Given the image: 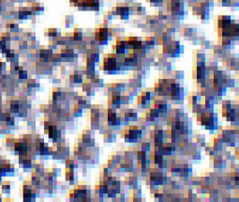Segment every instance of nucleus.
I'll use <instances>...</instances> for the list:
<instances>
[{"instance_id":"obj_6","label":"nucleus","mask_w":239,"mask_h":202,"mask_svg":"<svg viewBox=\"0 0 239 202\" xmlns=\"http://www.w3.org/2000/svg\"><path fill=\"white\" fill-rule=\"evenodd\" d=\"M66 166L67 168H71V169H74L77 167V164L73 161V160H67L66 161Z\"/></svg>"},{"instance_id":"obj_10","label":"nucleus","mask_w":239,"mask_h":202,"mask_svg":"<svg viewBox=\"0 0 239 202\" xmlns=\"http://www.w3.org/2000/svg\"><path fill=\"white\" fill-rule=\"evenodd\" d=\"M19 75H20V78H24L26 79V72L25 71H22V70H20V72H19Z\"/></svg>"},{"instance_id":"obj_5","label":"nucleus","mask_w":239,"mask_h":202,"mask_svg":"<svg viewBox=\"0 0 239 202\" xmlns=\"http://www.w3.org/2000/svg\"><path fill=\"white\" fill-rule=\"evenodd\" d=\"M141 149H142V151H144L145 152H149L151 151V144L149 142L144 141L141 145Z\"/></svg>"},{"instance_id":"obj_7","label":"nucleus","mask_w":239,"mask_h":202,"mask_svg":"<svg viewBox=\"0 0 239 202\" xmlns=\"http://www.w3.org/2000/svg\"><path fill=\"white\" fill-rule=\"evenodd\" d=\"M83 39V33L81 30H75L74 32V40L75 41H82Z\"/></svg>"},{"instance_id":"obj_11","label":"nucleus","mask_w":239,"mask_h":202,"mask_svg":"<svg viewBox=\"0 0 239 202\" xmlns=\"http://www.w3.org/2000/svg\"><path fill=\"white\" fill-rule=\"evenodd\" d=\"M191 34H192V29L191 28L185 29V35H186V36H191Z\"/></svg>"},{"instance_id":"obj_1","label":"nucleus","mask_w":239,"mask_h":202,"mask_svg":"<svg viewBox=\"0 0 239 202\" xmlns=\"http://www.w3.org/2000/svg\"><path fill=\"white\" fill-rule=\"evenodd\" d=\"M109 35H110V32H109V30H108V28L101 27L96 31V34H95L96 41H98L101 44H105L107 43Z\"/></svg>"},{"instance_id":"obj_2","label":"nucleus","mask_w":239,"mask_h":202,"mask_svg":"<svg viewBox=\"0 0 239 202\" xmlns=\"http://www.w3.org/2000/svg\"><path fill=\"white\" fill-rule=\"evenodd\" d=\"M233 24V21L230 16H220L219 18V28H228Z\"/></svg>"},{"instance_id":"obj_9","label":"nucleus","mask_w":239,"mask_h":202,"mask_svg":"<svg viewBox=\"0 0 239 202\" xmlns=\"http://www.w3.org/2000/svg\"><path fill=\"white\" fill-rule=\"evenodd\" d=\"M154 197H155V198H159V200H162L164 198V194L162 192H155Z\"/></svg>"},{"instance_id":"obj_3","label":"nucleus","mask_w":239,"mask_h":202,"mask_svg":"<svg viewBox=\"0 0 239 202\" xmlns=\"http://www.w3.org/2000/svg\"><path fill=\"white\" fill-rule=\"evenodd\" d=\"M66 179L69 182H72L74 181V171L71 168H67L66 171Z\"/></svg>"},{"instance_id":"obj_8","label":"nucleus","mask_w":239,"mask_h":202,"mask_svg":"<svg viewBox=\"0 0 239 202\" xmlns=\"http://www.w3.org/2000/svg\"><path fill=\"white\" fill-rule=\"evenodd\" d=\"M83 108L81 107L80 105H78V104L75 105V106H74V114H75V116H76V117L81 116L82 113H83Z\"/></svg>"},{"instance_id":"obj_4","label":"nucleus","mask_w":239,"mask_h":202,"mask_svg":"<svg viewBox=\"0 0 239 202\" xmlns=\"http://www.w3.org/2000/svg\"><path fill=\"white\" fill-rule=\"evenodd\" d=\"M71 79L74 83H82L83 82V75L81 73H74V74L71 76Z\"/></svg>"}]
</instances>
